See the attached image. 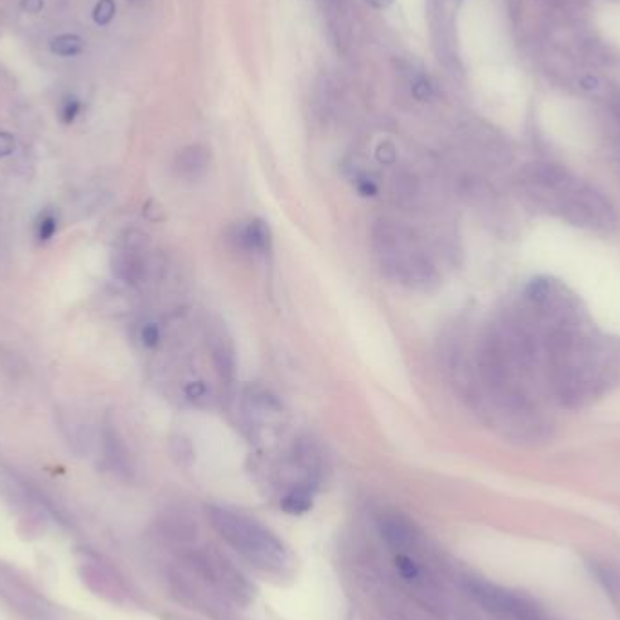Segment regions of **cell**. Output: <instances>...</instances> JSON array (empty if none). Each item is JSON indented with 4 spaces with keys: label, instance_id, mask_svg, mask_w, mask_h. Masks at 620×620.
Here are the masks:
<instances>
[{
    "label": "cell",
    "instance_id": "cell-1",
    "mask_svg": "<svg viewBox=\"0 0 620 620\" xmlns=\"http://www.w3.org/2000/svg\"><path fill=\"white\" fill-rule=\"evenodd\" d=\"M521 310L541 345L546 390L562 407H586L619 385V341L591 325L561 281L533 280Z\"/></svg>",
    "mask_w": 620,
    "mask_h": 620
},
{
    "label": "cell",
    "instance_id": "cell-12",
    "mask_svg": "<svg viewBox=\"0 0 620 620\" xmlns=\"http://www.w3.org/2000/svg\"><path fill=\"white\" fill-rule=\"evenodd\" d=\"M312 497H314V486L298 485L291 488L281 499V508L291 515L307 514L312 508Z\"/></svg>",
    "mask_w": 620,
    "mask_h": 620
},
{
    "label": "cell",
    "instance_id": "cell-17",
    "mask_svg": "<svg viewBox=\"0 0 620 620\" xmlns=\"http://www.w3.org/2000/svg\"><path fill=\"white\" fill-rule=\"evenodd\" d=\"M78 113H80V104H78L75 98H69L68 102L62 107V118H64V122H66V124L73 122V120L77 118Z\"/></svg>",
    "mask_w": 620,
    "mask_h": 620
},
{
    "label": "cell",
    "instance_id": "cell-8",
    "mask_svg": "<svg viewBox=\"0 0 620 620\" xmlns=\"http://www.w3.org/2000/svg\"><path fill=\"white\" fill-rule=\"evenodd\" d=\"M204 330L205 343L213 356L216 369L220 370L222 378L233 379L236 370V352L231 336L227 334L222 321L209 320L205 323Z\"/></svg>",
    "mask_w": 620,
    "mask_h": 620
},
{
    "label": "cell",
    "instance_id": "cell-7",
    "mask_svg": "<svg viewBox=\"0 0 620 620\" xmlns=\"http://www.w3.org/2000/svg\"><path fill=\"white\" fill-rule=\"evenodd\" d=\"M378 530L381 539L394 553H407L417 543L416 524L399 512L379 515Z\"/></svg>",
    "mask_w": 620,
    "mask_h": 620
},
{
    "label": "cell",
    "instance_id": "cell-5",
    "mask_svg": "<svg viewBox=\"0 0 620 620\" xmlns=\"http://www.w3.org/2000/svg\"><path fill=\"white\" fill-rule=\"evenodd\" d=\"M466 593L492 620H555L541 604L521 591L486 579H466Z\"/></svg>",
    "mask_w": 620,
    "mask_h": 620
},
{
    "label": "cell",
    "instance_id": "cell-2",
    "mask_svg": "<svg viewBox=\"0 0 620 620\" xmlns=\"http://www.w3.org/2000/svg\"><path fill=\"white\" fill-rule=\"evenodd\" d=\"M524 202L582 231L610 234L619 225L615 207L604 194L555 165H533L519 176Z\"/></svg>",
    "mask_w": 620,
    "mask_h": 620
},
{
    "label": "cell",
    "instance_id": "cell-4",
    "mask_svg": "<svg viewBox=\"0 0 620 620\" xmlns=\"http://www.w3.org/2000/svg\"><path fill=\"white\" fill-rule=\"evenodd\" d=\"M207 514L216 533L256 570L278 577L291 570V552L271 528L225 506H209Z\"/></svg>",
    "mask_w": 620,
    "mask_h": 620
},
{
    "label": "cell",
    "instance_id": "cell-15",
    "mask_svg": "<svg viewBox=\"0 0 620 620\" xmlns=\"http://www.w3.org/2000/svg\"><path fill=\"white\" fill-rule=\"evenodd\" d=\"M595 575L599 577V581L604 582L606 590L613 593V595H620L619 575L611 572L608 566H595Z\"/></svg>",
    "mask_w": 620,
    "mask_h": 620
},
{
    "label": "cell",
    "instance_id": "cell-16",
    "mask_svg": "<svg viewBox=\"0 0 620 620\" xmlns=\"http://www.w3.org/2000/svg\"><path fill=\"white\" fill-rule=\"evenodd\" d=\"M142 341L147 347H156L158 341H160V329L156 327L155 323H147L146 327L142 329Z\"/></svg>",
    "mask_w": 620,
    "mask_h": 620
},
{
    "label": "cell",
    "instance_id": "cell-19",
    "mask_svg": "<svg viewBox=\"0 0 620 620\" xmlns=\"http://www.w3.org/2000/svg\"><path fill=\"white\" fill-rule=\"evenodd\" d=\"M369 2L374 8H387L394 0H369Z\"/></svg>",
    "mask_w": 620,
    "mask_h": 620
},
{
    "label": "cell",
    "instance_id": "cell-18",
    "mask_svg": "<svg viewBox=\"0 0 620 620\" xmlns=\"http://www.w3.org/2000/svg\"><path fill=\"white\" fill-rule=\"evenodd\" d=\"M13 147H15L13 138L10 135H6V133H0V158L11 155Z\"/></svg>",
    "mask_w": 620,
    "mask_h": 620
},
{
    "label": "cell",
    "instance_id": "cell-3",
    "mask_svg": "<svg viewBox=\"0 0 620 620\" xmlns=\"http://www.w3.org/2000/svg\"><path fill=\"white\" fill-rule=\"evenodd\" d=\"M372 251L381 272L401 287L428 291L439 283L427 249L403 223L378 220L372 227Z\"/></svg>",
    "mask_w": 620,
    "mask_h": 620
},
{
    "label": "cell",
    "instance_id": "cell-10",
    "mask_svg": "<svg viewBox=\"0 0 620 620\" xmlns=\"http://www.w3.org/2000/svg\"><path fill=\"white\" fill-rule=\"evenodd\" d=\"M238 242H240L243 249H247L249 252L265 254V252L271 251V229L262 220H251L238 233Z\"/></svg>",
    "mask_w": 620,
    "mask_h": 620
},
{
    "label": "cell",
    "instance_id": "cell-14",
    "mask_svg": "<svg viewBox=\"0 0 620 620\" xmlns=\"http://www.w3.org/2000/svg\"><path fill=\"white\" fill-rule=\"evenodd\" d=\"M57 227H59V220H57L55 213L46 211V213L40 214L39 222H37V238H39V242H49L57 233Z\"/></svg>",
    "mask_w": 620,
    "mask_h": 620
},
{
    "label": "cell",
    "instance_id": "cell-11",
    "mask_svg": "<svg viewBox=\"0 0 620 620\" xmlns=\"http://www.w3.org/2000/svg\"><path fill=\"white\" fill-rule=\"evenodd\" d=\"M115 272H117L120 280H124L126 283H136L144 274V260L133 247H126V249L118 251L117 260H115Z\"/></svg>",
    "mask_w": 620,
    "mask_h": 620
},
{
    "label": "cell",
    "instance_id": "cell-6",
    "mask_svg": "<svg viewBox=\"0 0 620 620\" xmlns=\"http://www.w3.org/2000/svg\"><path fill=\"white\" fill-rule=\"evenodd\" d=\"M194 575H198L207 588L234 602H247L252 597L251 584L236 570L231 562L216 552L194 553L187 561Z\"/></svg>",
    "mask_w": 620,
    "mask_h": 620
},
{
    "label": "cell",
    "instance_id": "cell-9",
    "mask_svg": "<svg viewBox=\"0 0 620 620\" xmlns=\"http://www.w3.org/2000/svg\"><path fill=\"white\" fill-rule=\"evenodd\" d=\"M209 162H211V156L205 147H185L184 151L176 156V175L184 178L187 182L200 180L207 173Z\"/></svg>",
    "mask_w": 620,
    "mask_h": 620
},
{
    "label": "cell",
    "instance_id": "cell-13",
    "mask_svg": "<svg viewBox=\"0 0 620 620\" xmlns=\"http://www.w3.org/2000/svg\"><path fill=\"white\" fill-rule=\"evenodd\" d=\"M394 566L398 570L399 577L408 584H417L423 579V570L408 553H394Z\"/></svg>",
    "mask_w": 620,
    "mask_h": 620
}]
</instances>
